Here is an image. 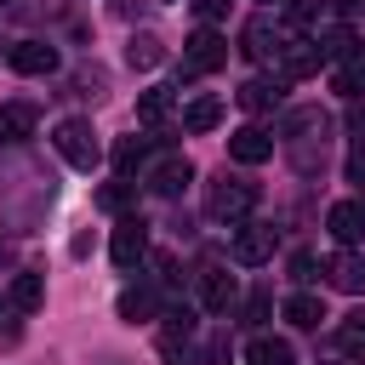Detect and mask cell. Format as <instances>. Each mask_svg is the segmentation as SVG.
<instances>
[{
	"label": "cell",
	"mask_w": 365,
	"mask_h": 365,
	"mask_svg": "<svg viewBox=\"0 0 365 365\" xmlns=\"http://www.w3.org/2000/svg\"><path fill=\"white\" fill-rule=\"evenodd\" d=\"M51 143H57V154H63L74 171H97V160H103V143H97L91 120H57Z\"/></svg>",
	"instance_id": "cell-1"
},
{
	"label": "cell",
	"mask_w": 365,
	"mask_h": 365,
	"mask_svg": "<svg viewBox=\"0 0 365 365\" xmlns=\"http://www.w3.org/2000/svg\"><path fill=\"white\" fill-rule=\"evenodd\" d=\"M251 205H257V182H245V177H217L211 182V194H205V211L217 217V222H245L251 217Z\"/></svg>",
	"instance_id": "cell-2"
},
{
	"label": "cell",
	"mask_w": 365,
	"mask_h": 365,
	"mask_svg": "<svg viewBox=\"0 0 365 365\" xmlns=\"http://www.w3.org/2000/svg\"><path fill=\"white\" fill-rule=\"evenodd\" d=\"M228 63V40L211 29V23H200L194 34H188V46H182V68L188 74H211V68H222Z\"/></svg>",
	"instance_id": "cell-3"
},
{
	"label": "cell",
	"mask_w": 365,
	"mask_h": 365,
	"mask_svg": "<svg viewBox=\"0 0 365 365\" xmlns=\"http://www.w3.org/2000/svg\"><path fill=\"white\" fill-rule=\"evenodd\" d=\"M325 131H331V120H325L319 108H297V114H285V137H291V160H297V171H308V143L325 148Z\"/></svg>",
	"instance_id": "cell-4"
},
{
	"label": "cell",
	"mask_w": 365,
	"mask_h": 365,
	"mask_svg": "<svg viewBox=\"0 0 365 365\" xmlns=\"http://www.w3.org/2000/svg\"><path fill=\"white\" fill-rule=\"evenodd\" d=\"M319 63H325V51H319L314 34H285L279 40V74L285 80H308V74H319Z\"/></svg>",
	"instance_id": "cell-5"
},
{
	"label": "cell",
	"mask_w": 365,
	"mask_h": 365,
	"mask_svg": "<svg viewBox=\"0 0 365 365\" xmlns=\"http://www.w3.org/2000/svg\"><path fill=\"white\" fill-rule=\"evenodd\" d=\"M108 257H114L120 268H137V262L148 257V222H143V217H120V222H114V240H108Z\"/></svg>",
	"instance_id": "cell-6"
},
{
	"label": "cell",
	"mask_w": 365,
	"mask_h": 365,
	"mask_svg": "<svg viewBox=\"0 0 365 365\" xmlns=\"http://www.w3.org/2000/svg\"><path fill=\"white\" fill-rule=\"evenodd\" d=\"M274 228L268 222H240V234H234V262L240 268H257V262H268L274 257Z\"/></svg>",
	"instance_id": "cell-7"
},
{
	"label": "cell",
	"mask_w": 365,
	"mask_h": 365,
	"mask_svg": "<svg viewBox=\"0 0 365 365\" xmlns=\"http://www.w3.org/2000/svg\"><path fill=\"white\" fill-rule=\"evenodd\" d=\"M325 228H331V240L336 245H359L365 240V200H336L331 211H325Z\"/></svg>",
	"instance_id": "cell-8"
},
{
	"label": "cell",
	"mask_w": 365,
	"mask_h": 365,
	"mask_svg": "<svg viewBox=\"0 0 365 365\" xmlns=\"http://www.w3.org/2000/svg\"><path fill=\"white\" fill-rule=\"evenodd\" d=\"M188 177H194V165L182 160V154H165V160H154L148 171H143V188H154V194H182L188 188Z\"/></svg>",
	"instance_id": "cell-9"
},
{
	"label": "cell",
	"mask_w": 365,
	"mask_h": 365,
	"mask_svg": "<svg viewBox=\"0 0 365 365\" xmlns=\"http://www.w3.org/2000/svg\"><path fill=\"white\" fill-rule=\"evenodd\" d=\"M228 154L240 165H262V160H274V137L262 125H240V131H228Z\"/></svg>",
	"instance_id": "cell-10"
},
{
	"label": "cell",
	"mask_w": 365,
	"mask_h": 365,
	"mask_svg": "<svg viewBox=\"0 0 365 365\" xmlns=\"http://www.w3.org/2000/svg\"><path fill=\"white\" fill-rule=\"evenodd\" d=\"M240 51H245L251 63H268V57L279 51V29H274L268 17H251V23H245V34H240Z\"/></svg>",
	"instance_id": "cell-11"
},
{
	"label": "cell",
	"mask_w": 365,
	"mask_h": 365,
	"mask_svg": "<svg viewBox=\"0 0 365 365\" xmlns=\"http://www.w3.org/2000/svg\"><path fill=\"white\" fill-rule=\"evenodd\" d=\"M11 68H17V74H51V68H57V46H46V40H17V46H11Z\"/></svg>",
	"instance_id": "cell-12"
},
{
	"label": "cell",
	"mask_w": 365,
	"mask_h": 365,
	"mask_svg": "<svg viewBox=\"0 0 365 365\" xmlns=\"http://www.w3.org/2000/svg\"><path fill=\"white\" fill-rule=\"evenodd\" d=\"M234 297H240V285H234V274H222V268H211V274H200V302H205L211 314H228V308H234Z\"/></svg>",
	"instance_id": "cell-13"
},
{
	"label": "cell",
	"mask_w": 365,
	"mask_h": 365,
	"mask_svg": "<svg viewBox=\"0 0 365 365\" xmlns=\"http://www.w3.org/2000/svg\"><path fill=\"white\" fill-rule=\"evenodd\" d=\"M325 274H331V285L348 291V297L365 291V257H359V251H336V257L325 262Z\"/></svg>",
	"instance_id": "cell-14"
},
{
	"label": "cell",
	"mask_w": 365,
	"mask_h": 365,
	"mask_svg": "<svg viewBox=\"0 0 365 365\" xmlns=\"http://www.w3.org/2000/svg\"><path fill=\"white\" fill-rule=\"evenodd\" d=\"M34 125H40L34 103H0V143H23L34 137Z\"/></svg>",
	"instance_id": "cell-15"
},
{
	"label": "cell",
	"mask_w": 365,
	"mask_h": 365,
	"mask_svg": "<svg viewBox=\"0 0 365 365\" xmlns=\"http://www.w3.org/2000/svg\"><path fill=\"white\" fill-rule=\"evenodd\" d=\"M234 97H240V108H251V114H268V108H279L285 86H279V80H245Z\"/></svg>",
	"instance_id": "cell-16"
},
{
	"label": "cell",
	"mask_w": 365,
	"mask_h": 365,
	"mask_svg": "<svg viewBox=\"0 0 365 365\" xmlns=\"http://www.w3.org/2000/svg\"><path fill=\"white\" fill-rule=\"evenodd\" d=\"M245 359L251 365H297V354H291L285 336H251L245 342Z\"/></svg>",
	"instance_id": "cell-17"
},
{
	"label": "cell",
	"mask_w": 365,
	"mask_h": 365,
	"mask_svg": "<svg viewBox=\"0 0 365 365\" xmlns=\"http://www.w3.org/2000/svg\"><path fill=\"white\" fill-rule=\"evenodd\" d=\"M222 125V97H194L182 108V131H217Z\"/></svg>",
	"instance_id": "cell-18"
},
{
	"label": "cell",
	"mask_w": 365,
	"mask_h": 365,
	"mask_svg": "<svg viewBox=\"0 0 365 365\" xmlns=\"http://www.w3.org/2000/svg\"><path fill=\"white\" fill-rule=\"evenodd\" d=\"M6 297H11V308H17V314H34V308L46 302V279H40V274H17Z\"/></svg>",
	"instance_id": "cell-19"
},
{
	"label": "cell",
	"mask_w": 365,
	"mask_h": 365,
	"mask_svg": "<svg viewBox=\"0 0 365 365\" xmlns=\"http://www.w3.org/2000/svg\"><path fill=\"white\" fill-rule=\"evenodd\" d=\"M125 63L131 68H154V63H165V46H160V34H131V46H125Z\"/></svg>",
	"instance_id": "cell-20"
},
{
	"label": "cell",
	"mask_w": 365,
	"mask_h": 365,
	"mask_svg": "<svg viewBox=\"0 0 365 365\" xmlns=\"http://www.w3.org/2000/svg\"><path fill=\"white\" fill-rule=\"evenodd\" d=\"M154 308H160V297L148 291V285H131V291H120V319H154Z\"/></svg>",
	"instance_id": "cell-21"
},
{
	"label": "cell",
	"mask_w": 365,
	"mask_h": 365,
	"mask_svg": "<svg viewBox=\"0 0 365 365\" xmlns=\"http://www.w3.org/2000/svg\"><path fill=\"white\" fill-rule=\"evenodd\" d=\"M331 91L336 97H365V57H354V63H336V74H331Z\"/></svg>",
	"instance_id": "cell-22"
},
{
	"label": "cell",
	"mask_w": 365,
	"mask_h": 365,
	"mask_svg": "<svg viewBox=\"0 0 365 365\" xmlns=\"http://www.w3.org/2000/svg\"><path fill=\"white\" fill-rule=\"evenodd\" d=\"M165 114H171V91H165V86H148V91L137 97V120H143V125H165Z\"/></svg>",
	"instance_id": "cell-23"
},
{
	"label": "cell",
	"mask_w": 365,
	"mask_h": 365,
	"mask_svg": "<svg viewBox=\"0 0 365 365\" xmlns=\"http://www.w3.org/2000/svg\"><path fill=\"white\" fill-rule=\"evenodd\" d=\"M131 200H137V182H131V177H120V182H103V188H97V205H103V211H114V217H125V205H131Z\"/></svg>",
	"instance_id": "cell-24"
},
{
	"label": "cell",
	"mask_w": 365,
	"mask_h": 365,
	"mask_svg": "<svg viewBox=\"0 0 365 365\" xmlns=\"http://www.w3.org/2000/svg\"><path fill=\"white\" fill-rule=\"evenodd\" d=\"M285 319L308 331V325H319V319H325V302H319V297H308V291H297V297L285 302Z\"/></svg>",
	"instance_id": "cell-25"
},
{
	"label": "cell",
	"mask_w": 365,
	"mask_h": 365,
	"mask_svg": "<svg viewBox=\"0 0 365 365\" xmlns=\"http://www.w3.org/2000/svg\"><path fill=\"white\" fill-rule=\"evenodd\" d=\"M336 348H342L348 359H365V314H348V319L336 325Z\"/></svg>",
	"instance_id": "cell-26"
},
{
	"label": "cell",
	"mask_w": 365,
	"mask_h": 365,
	"mask_svg": "<svg viewBox=\"0 0 365 365\" xmlns=\"http://www.w3.org/2000/svg\"><path fill=\"white\" fill-rule=\"evenodd\" d=\"M319 51L336 57V63H354V57H359V40H354L348 29H325V34H319Z\"/></svg>",
	"instance_id": "cell-27"
},
{
	"label": "cell",
	"mask_w": 365,
	"mask_h": 365,
	"mask_svg": "<svg viewBox=\"0 0 365 365\" xmlns=\"http://www.w3.org/2000/svg\"><path fill=\"white\" fill-rule=\"evenodd\" d=\"M143 160H148V143H143V137H125V143L114 148V165H120V177H131Z\"/></svg>",
	"instance_id": "cell-28"
},
{
	"label": "cell",
	"mask_w": 365,
	"mask_h": 365,
	"mask_svg": "<svg viewBox=\"0 0 365 365\" xmlns=\"http://www.w3.org/2000/svg\"><path fill=\"white\" fill-rule=\"evenodd\" d=\"M160 354H165L171 365H200V359H194V342H188V336H165V331H160Z\"/></svg>",
	"instance_id": "cell-29"
},
{
	"label": "cell",
	"mask_w": 365,
	"mask_h": 365,
	"mask_svg": "<svg viewBox=\"0 0 365 365\" xmlns=\"http://www.w3.org/2000/svg\"><path fill=\"white\" fill-rule=\"evenodd\" d=\"M314 268H319L314 251H297V257H291V279H314Z\"/></svg>",
	"instance_id": "cell-30"
},
{
	"label": "cell",
	"mask_w": 365,
	"mask_h": 365,
	"mask_svg": "<svg viewBox=\"0 0 365 365\" xmlns=\"http://www.w3.org/2000/svg\"><path fill=\"white\" fill-rule=\"evenodd\" d=\"M194 11H200V23H217L228 11V0H194Z\"/></svg>",
	"instance_id": "cell-31"
},
{
	"label": "cell",
	"mask_w": 365,
	"mask_h": 365,
	"mask_svg": "<svg viewBox=\"0 0 365 365\" xmlns=\"http://www.w3.org/2000/svg\"><path fill=\"white\" fill-rule=\"evenodd\" d=\"M0 6H6V0H0Z\"/></svg>",
	"instance_id": "cell-32"
}]
</instances>
